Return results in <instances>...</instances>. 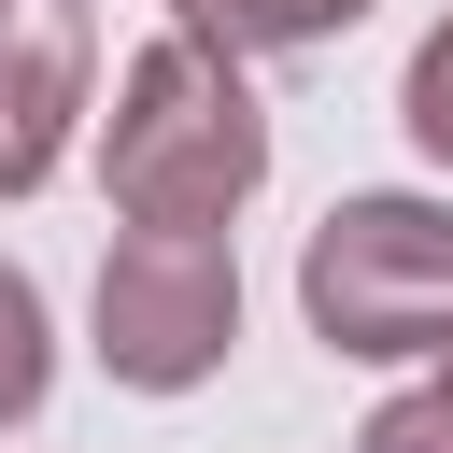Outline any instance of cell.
I'll list each match as a JSON object with an SVG mask.
<instances>
[{"label":"cell","instance_id":"2","mask_svg":"<svg viewBox=\"0 0 453 453\" xmlns=\"http://www.w3.org/2000/svg\"><path fill=\"white\" fill-rule=\"evenodd\" d=\"M297 326L354 368H439L453 354V198L425 184L326 198V226L297 241Z\"/></svg>","mask_w":453,"mask_h":453},{"label":"cell","instance_id":"7","mask_svg":"<svg viewBox=\"0 0 453 453\" xmlns=\"http://www.w3.org/2000/svg\"><path fill=\"white\" fill-rule=\"evenodd\" d=\"M396 127L425 142V170H453V14L411 42V71H396Z\"/></svg>","mask_w":453,"mask_h":453},{"label":"cell","instance_id":"3","mask_svg":"<svg viewBox=\"0 0 453 453\" xmlns=\"http://www.w3.org/2000/svg\"><path fill=\"white\" fill-rule=\"evenodd\" d=\"M85 354L127 396H198L241 354V241H156L113 226L99 283H85Z\"/></svg>","mask_w":453,"mask_h":453},{"label":"cell","instance_id":"5","mask_svg":"<svg viewBox=\"0 0 453 453\" xmlns=\"http://www.w3.org/2000/svg\"><path fill=\"white\" fill-rule=\"evenodd\" d=\"M368 14L382 0H170V28L212 42V57H311V42L368 28Z\"/></svg>","mask_w":453,"mask_h":453},{"label":"cell","instance_id":"4","mask_svg":"<svg viewBox=\"0 0 453 453\" xmlns=\"http://www.w3.org/2000/svg\"><path fill=\"white\" fill-rule=\"evenodd\" d=\"M99 113V28L85 0H0V212L57 184L71 127Z\"/></svg>","mask_w":453,"mask_h":453},{"label":"cell","instance_id":"6","mask_svg":"<svg viewBox=\"0 0 453 453\" xmlns=\"http://www.w3.org/2000/svg\"><path fill=\"white\" fill-rule=\"evenodd\" d=\"M42 396H57V311H42V283L0 255V439L42 425Z\"/></svg>","mask_w":453,"mask_h":453},{"label":"cell","instance_id":"8","mask_svg":"<svg viewBox=\"0 0 453 453\" xmlns=\"http://www.w3.org/2000/svg\"><path fill=\"white\" fill-rule=\"evenodd\" d=\"M354 453H453V411H439V396L411 382V396H382V411L354 425Z\"/></svg>","mask_w":453,"mask_h":453},{"label":"cell","instance_id":"1","mask_svg":"<svg viewBox=\"0 0 453 453\" xmlns=\"http://www.w3.org/2000/svg\"><path fill=\"white\" fill-rule=\"evenodd\" d=\"M269 184V99L241 57L156 28L127 71H113V113H99V198L113 226H156V241H226Z\"/></svg>","mask_w":453,"mask_h":453},{"label":"cell","instance_id":"9","mask_svg":"<svg viewBox=\"0 0 453 453\" xmlns=\"http://www.w3.org/2000/svg\"><path fill=\"white\" fill-rule=\"evenodd\" d=\"M425 396H439V411H453V354H439V368H425Z\"/></svg>","mask_w":453,"mask_h":453}]
</instances>
